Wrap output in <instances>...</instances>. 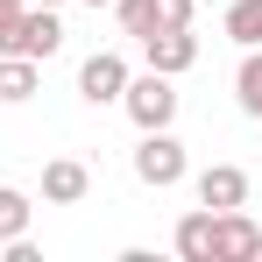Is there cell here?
Here are the masks:
<instances>
[{
	"instance_id": "cell-1",
	"label": "cell",
	"mask_w": 262,
	"mask_h": 262,
	"mask_svg": "<svg viewBox=\"0 0 262 262\" xmlns=\"http://www.w3.org/2000/svg\"><path fill=\"white\" fill-rule=\"evenodd\" d=\"M64 50V21H57V7H21L7 29H0V57H29V64H43V57H57Z\"/></svg>"
},
{
	"instance_id": "cell-2",
	"label": "cell",
	"mask_w": 262,
	"mask_h": 262,
	"mask_svg": "<svg viewBox=\"0 0 262 262\" xmlns=\"http://www.w3.org/2000/svg\"><path fill=\"white\" fill-rule=\"evenodd\" d=\"M121 106H128V121H135V128H170V121H177V85L163 78V71H142V78L128 71Z\"/></svg>"
},
{
	"instance_id": "cell-3",
	"label": "cell",
	"mask_w": 262,
	"mask_h": 262,
	"mask_svg": "<svg viewBox=\"0 0 262 262\" xmlns=\"http://www.w3.org/2000/svg\"><path fill=\"white\" fill-rule=\"evenodd\" d=\"M135 177L142 184H156V191H170L177 177H184V142L170 128H142V149H135Z\"/></svg>"
},
{
	"instance_id": "cell-4",
	"label": "cell",
	"mask_w": 262,
	"mask_h": 262,
	"mask_svg": "<svg viewBox=\"0 0 262 262\" xmlns=\"http://www.w3.org/2000/svg\"><path fill=\"white\" fill-rule=\"evenodd\" d=\"M142 57H149V71H163V78H184L191 64H199V36L191 29H149V36H135Z\"/></svg>"
},
{
	"instance_id": "cell-5",
	"label": "cell",
	"mask_w": 262,
	"mask_h": 262,
	"mask_svg": "<svg viewBox=\"0 0 262 262\" xmlns=\"http://www.w3.org/2000/svg\"><path fill=\"white\" fill-rule=\"evenodd\" d=\"M121 92H128V57H121V50L85 57V71H78V99H85V106H114Z\"/></svg>"
},
{
	"instance_id": "cell-6",
	"label": "cell",
	"mask_w": 262,
	"mask_h": 262,
	"mask_svg": "<svg viewBox=\"0 0 262 262\" xmlns=\"http://www.w3.org/2000/svg\"><path fill=\"white\" fill-rule=\"evenodd\" d=\"M262 255V227L241 206L234 213H213V262H255Z\"/></svg>"
},
{
	"instance_id": "cell-7",
	"label": "cell",
	"mask_w": 262,
	"mask_h": 262,
	"mask_svg": "<svg viewBox=\"0 0 262 262\" xmlns=\"http://www.w3.org/2000/svg\"><path fill=\"white\" fill-rule=\"evenodd\" d=\"M199 206H213V213L248 206V170H241V163H213V170L199 177Z\"/></svg>"
},
{
	"instance_id": "cell-8",
	"label": "cell",
	"mask_w": 262,
	"mask_h": 262,
	"mask_svg": "<svg viewBox=\"0 0 262 262\" xmlns=\"http://www.w3.org/2000/svg\"><path fill=\"white\" fill-rule=\"evenodd\" d=\"M85 191H92V170H85V163H71V156L43 163V199H50V206H78Z\"/></svg>"
},
{
	"instance_id": "cell-9",
	"label": "cell",
	"mask_w": 262,
	"mask_h": 262,
	"mask_svg": "<svg viewBox=\"0 0 262 262\" xmlns=\"http://www.w3.org/2000/svg\"><path fill=\"white\" fill-rule=\"evenodd\" d=\"M177 255L184 262H213V206H199V213L177 220Z\"/></svg>"
},
{
	"instance_id": "cell-10",
	"label": "cell",
	"mask_w": 262,
	"mask_h": 262,
	"mask_svg": "<svg viewBox=\"0 0 262 262\" xmlns=\"http://www.w3.org/2000/svg\"><path fill=\"white\" fill-rule=\"evenodd\" d=\"M234 99H241V114H248V121H262V50L241 57V71H234Z\"/></svg>"
},
{
	"instance_id": "cell-11",
	"label": "cell",
	"mask_w": 262,
	"mask_h": 262,
	"mask_svg": "<svg viewBox=\"0 0 262 262\" xmlns=\"http://www.w3.org/2000/svg\"><path fill=\"white\" fill-rule=\"evenodd\" d=\"M227 36L241 50H262V0H234L227 7Z\"/></svg>"
},
{
	"instance_id": "cell-12",
	"label": "cell",
	"mask_w": 262,
	"mask_h": 262,
	"mask_svg": "<svg viewBox=\"0 0 262 262\" xmlns=\"http://www.w3.org/2000/svg\"><path fill=\"white\" fill-rule=\"evenodd\" d=\"M29 92H36V64H29V57H0V99L21 106Z\"/></svg>"
},
{
	"instance_id": "cell-13",
	"label": "cell",
	"mask_w": 262,
	"mask_h": 262,
	"mask_svg": "<svg viewBox=\"0 0 262 262\" xmlns=\"http://www.w3.org/2000/svg\"><path fill=\"white\" fill-rule=\"evenodd\" d=\"M29 213H36V206H29V191L0 184V234H7V241H14V234H29Z\"/></svg>"
},
{
	"instance_id": "cell-14",
	"label": "cell",
	"mask_w": 262,
	"mask_h": 262,
	"mask_svg": "<svg viewBox=\"0 0 262 262\" xmlns=\"http://www.w3.org/2000/svg\"><path fill=\"white\" fill-rule=\"evenodd\" d=\"M114 14H121L128 36H149V29H156V7H149V0H114Z\"/></svg>"
},
{
	"instance_id": "cell-15",
	"label": "cell",
	"mask_w": 262,
	"mask_h": 262,
	"mask_svg": "<svg viewBox=\"0 0 262 262\" xmlns=\"http://www.w3.org/2000/svg\"><path fill=\"white\" fill-rule=\"evenodd\" d=\"M156 7V29H191V7L199 0H149Z\"/></svg>"
},
{
	"instance_id": "cell-16",
	"label": "cell",
	"mask_w": 262,
	"mask_h": 262,
	"mask_svg": "<svg viewBox=\"0 0 262 262\" xmlns=\"http://www.w3.org/2000/svg\"><path fill=\"white\" fill-rule=\"evenodd\" d=\"M21 7H29V0H0V29H7V21H14Z\"/></svg>"
},
{
	"instance_id": "cell-17",
	"label": "cell",
	"mask_w": 262,
	"mask_h": 262,
	"mask_svg": "<svg viewBox=\"0 0 262 262\" xmlns=\"http://www.w3.org/2000/svg\"><path fill=\"white\" fill-rule=\"evenodd\" d=\"M36 7H64V0H36Z\"/></svg>"
},
{
	"instance_id": "cell-18",
	"label": "cell",
	"mask_w": 262,
	"mask_h": 262,
	"mask_svg": "<svg viewBox=\"0 0 262 262\" xmlns=\"http://www.w3.org/2000/svg\"><path fill=\"white\" fill-rule=\"evenodd\" d=\"M85 7H114V0H85Z\"/></svg>"
},
{
	"instance_id": "cell-19",
	"label": "cell",
	"mask_w": 262,
	"mask_h": 262,
	"mask_svg": "<svg viewBox=\"0 0 262 262\" xmlns=\"http://www.w3.org/2000/svg\"><path fill=\"white\" fill-rule=\"evenodd\" d=\"M0 248H7V234H0Z\"/></svg>"
}]
</instances>
